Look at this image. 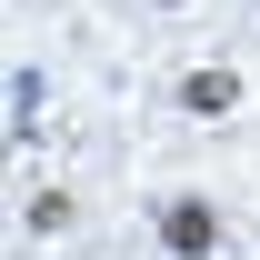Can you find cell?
I'll list each match as a JSON object with an SVG mask.
<instances>
[{
    "label": "cell",
    "instance_id": "cell-3",
    "mask_svg": "<svg viewBox=\"0 0 260 260\" xmlns=\"http://www.w3.org/2000/svg\"><path fill=\"white\" fill-rule=\"evenodd\" d=\"M20 220H30L40 240H50V230H70V190H30V210H20Z\"/></svg>",
    "mask_w": 260,
    "mask_h": 260
},
{
    "label": "cell",
    "instance_id": "cell-2",
    "mask_svg": "<svg viewBox=\"0 0 260 260\" xmlns=\"http://www.w3.org/2000/svg\"><path fill=\"white\" fill-rule=\"evenodd\" d=\"M180 110H190V120H230V110H240V70L230 60H200V70H180Z\"/></svg>",
    "mask_w": 260,
    "mask_h": 260
},
{
    "label": "cell",
    "instance_id": "cell-1",
    "mask_svg": "<svg viewBox=\"0 0 260 260\" xmlns=\"http://www.w3.org/2000/svg\"><path fill=\"white\" fill-rule=\"evenodd\" d=\"M160 250H170V260H220V200L170 190V200H160Z\"/></svg>",
    "mask_w": 260,
    "mask_h": 260
},
{
    "label": "cell",
    "instance_id": "cell-4",
    "mask_svg": "<svg viewBox=\"0 0 260 260\" xmlns=\"http://www.w3.org/2000/svg\"><path fill=\"white\" fill-rule=\"evenodd\" d=\"M160 10H190V0H160Z\"/></svg>",
    "mask_w": 260,
    "mask_h": 260
}]
</instances>
